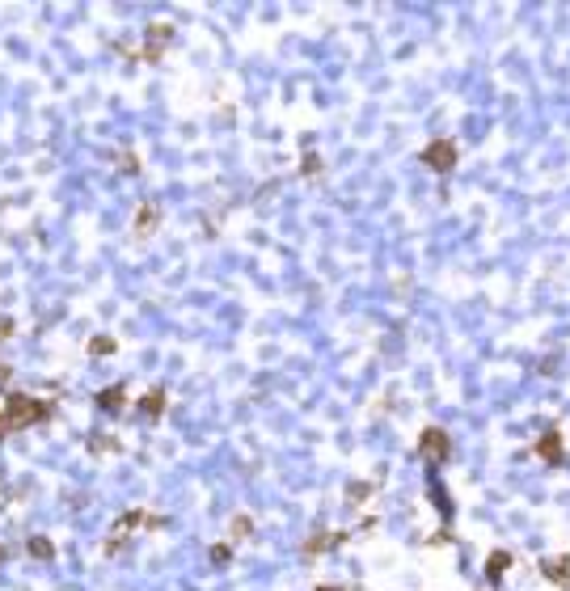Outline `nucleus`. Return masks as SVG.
I'll return each mask as SVG.
<instances>
[{
	"label": "nucleus",
	"mask_w": 570,
	"mask_h": 591,
	"mask_svg": "<svg viewBox=\"0 0 570 591\" xmlns=\"http://www.w3.org/2000/svg\"><path fill=\"white\" fill-rule=\"evenodd\" d=\"M4 426H9V435L17 431H30V426H42L56 418V401L51 398H34V393H9L4 401Z\"/></svg>",
	"instance_id": "1"
},
{
	"label": "nucleus",
	"mask_w": 570,
	"mask_h": 591,
	"mask_svg": "<svg viewBox=\"0 0 570 591\" xmlns=\"http://www.w3.org/2000/svg\"><path fill=\"white\" fill-rule=\"evenodd\" d=\"M418 452H423V461H432V465H444L448 456H452V440H448L444 426H427V431L418 435Z\"/></svg>",
	"instance_id": "2"
},
{
	"label": "nucleus",
	"mask_w": 570,
	"mask_h": 591,
	"mask_svg": "<svg viewBox=\"0 0 570 591\" xmlns=\"http://www.w3.org/2000/svg\"><path fill=\"white\" fill-rule=\"evenodd\" d=\"M457 157H460V148L452 139H435V144L423 148V166L435 169V174H452V169H457Z\"/></svg>",
	"instance_id": "3"
},
{
	"label": "nucleus",
	"mask_w": 570,
	"mask_h": 591,
	"mask_svg": "<svg viewBox=\"0 0 570 591\" xmlns=\"http://www.w3.org/2000/svg\"><path fill=\"white\" fill-rule=\"evenodd\" d=\"M139 528H165V520L161 515H153V511H123L119 520H114V533L111 536H131V533H139Z\"/></svg>",
	"instance_id": "4"
},
{
	"label": "nucleus",
	"mask_w": 570,
	"mask_h": 591,
	"mask_svg": "<svg viewBox=\"0 0 570 591\" xmlns=\"http://www.w3.org/2000/svg\"><path fill=\"white\" fill-rule=\"evenodd\" d=\"M165 406H169L165 385H153V389H148V393H139L136 414H139V418H144V423H161V414H165Z\"/></svg>",
	"instance_id": "5"
},
{
	"label": "nucleus",
	"mask_w": 570,
	"mask_h": 591,
	"mask_svg": "<svg viewBox=\"0 0 570 591\" xmlns=\"http://www.w3.org/2000/svg\"><path fill=\"white\" fill-rule=\"evenodd\" d=\"M347 536L351 533H338V528H325V533H313L305 541V558H321V553H330L338 550V545H347Z\"/></svg>",
	"instance_id": "6"
},
{
	"label": "nucleus",
	"mask_w": 570,
	"mask_h": 591,
	"mask_svg": "<svg viewBox=\"0 0 570 591\" xmlns=\"http://www.w3.org/2000/svg\"><path fill=\"white\" fill-rule=\"evenodd\" d=\"M532 452L541 456L545 465H562V456H566V452H562V431H557V426H549L541 440L532 443Z\"/></svg>",
	"instance_id": "7"
},
{
	"label": "nucleus",
	"mask_w": 570,
	"mask_h": 591,
	"mask_svg": "<svg viewBox=\"0 0 570 591\" xmlns=\"http://www.w3.org/2000/svg\"><path fill=\"white\" fill-rule=\"evenodd\" d=\"M169 39H174V26H169V22H153V26H148V47L139 51V59H161Z\"/></svg>",
	"instance_id": "8"
},
{
	"label": "nucleus",
	"mask_w": 570,
	"mask_h": 591,
	"mask_svg": "<svg viewBox=\"0 0 570 591\" xmlns=\"http://www.w3.org/2000/svg\"><path fill=\"white\" fill-rule=\"evenodd\" d=\"M94 401H98V410H106V414H127V385L102 389Z\"/></svg>",
	"instance_id": "9"
},
{
	"label": "nucleus",
	"mask_w": 570,
	"mask_h": 591,
	"mask_svg": "<svg viewBox=\"0 0 570 591\" xmlns=\"http://www.w3.org/2000/svg\"><path fill=\"white\" fill-rule=\"evenodd\" d=\"M161 224V211H156V203H139L136 211V237H148Z\"/></svg>",
	"instance_id": "10"
},
{
	"label": "nucleus",
	"mask_w": 570,
	"mask_h": 591,
	"mask_svg": "<svg viewBox=\"0 0 570 591\" xmlns=\"http://www.w3.org/2000/svg\"><path fill=\"white\" fill-rule=\"evenodd\" d=\"M512 562H515V553H512V550H494V553L486 558V578H490V583H494V578H503Z\"/></svg>",
	"instance_id": "11"
},
{
	"label": "nucleus",
	"mask_w": 570,
	"mask_h": 591,
	"mask_svg": "<svg viewBox=\"0 0 570 591\" xmlns=\"http://www.w3.org/2000/svg\"><path fill=\"white\" fill-rule=\"evenodd\" d=\"M26 553L34 558V562H56V545H51L47 536H30V541H26Z\"/></svg>",
	"instance_id": "12"
},
{
	"label": "nucleus",
	"mask_w": 570,
	"mask_h": 591,
	"mask_svg": "<svg viewBox=\"0 0 570 591\" xmlns=\"http://www.w3.org/2000/svg\"><path fill=\"white\" fill-rule=\"evenodd\" d=\"M85 351H89V355H94V359H102V355H114V351H119V343H114L111 334H94Z\"/></svg>",
	"instance_id": "13"
},
{
	"label": "nucleus",
	"mask_w": 570,
	"mask_h": 591,
	"mask_svg": "<svg viewBox=\"0 0 570 591\" xmlns=\"http://www.w3.org/2000/svg\"><path fill=\"white\" fill-rule=\"evenodd\" d=\"M545 575L566 583V578H570V562H566V558H549V562H545Z\"/></svg>",
	"instance_id": "14"
},
{
	"label": "nucleus",
	"mask_w": 570,
	"mask_h": 591,
	"mask_svg": "<svg viewBox=\"0 0 570 591\" xmlns=\"http://www.w3.org/2000/svg\"><path fill=\"white\" fill-rule=\"evenodd\" d=\"M228 533H233V541H245V536H254V520H250V515H236Z\"/></svg>",
	"instance_id": "15"
},
{
	"label": "nucleus",
	"mask_w": 570,
	"mask_h": 591,
	"mask_svg": "<svg viewBox=\"0 0 570 591\" xmlns=\"http://www.w3.org/2000/svg\"><path fill=\"white\" fill-rule=\"evenodd\" d=\"M211 562H216V566H228V562H233V541H220V545H211Z\"/></svg>",
	"instance_id": "16"
},
{
	"label": "nucleus",
	"mask_w": 570,
	"mask_h": 591,
	"mask_svg": "<svg viewBox=\"0 0 570 591\" xmlns=\"http://www.w3.org/2000/svg\"><path fill=\"white\" fill-rule=\"evenodd\" d=\"M89 448L94 452H119V440L114 435H89Z\"/></svg>",
	"instance_id": "17"
},
{
	"label": "nucleus",
	"mask_w": 570,
	"mask_h": 591,
	"mask_svg": "<svg viewBox=\"0 0 570 591\" xmlns=\"http://www.w3.org/2000/svg\"><path fill=\"white\" fill-rule=\"evenodd\" d=\"M300 169H305V178H317V174H321V157H317V152H308Z\"/></svg>",
	"instance_id": "18"
},
{
	"label": "nucleus",
	"mask_w": 570,
	"mask_h": 591,
	"mask_svg": "<svg viewBox=\"0 0 570 591\" xmlns=\"http://www.w3.org/2000/svg\"><path fill=\"white\" fill-rule=\"evenodd\" d=\"M13 330H17V326H13V317H0V346H4L9 338H13Z\"/></svg>",
	"instance_id": "19"
},
{
	"label": "nucleus",
	"mask_w": 570,
	"mask_h": 591,
	"mask_svg": "<svg viewBox=\"0 0 570 591\" xmlns=\"http://www.w3.org/2000/svg\"><path fill=\"white\" fill-rule=\"evenodd\" d=\"M372 495V486H351V503H360V498Z\"/></svg>",
	"instance_id": "20"
},
{
	"label": "nucleus",
	"mask_w": 570,
	"mask_h": 591,
	"mask_svg": "<svg viewBox=\"0 0 570 591\" xmlns=\"http://www.w3.org/2000/svg\"><path fill=\"white\" fill-rule=\"evenodd\" d=\"M119 169H139V161L131 157V152H123V157H119Z\"/></svg>",
	"instance_id": "21"
},
{
	"label": "nucleus",
	"mask_w": 570,
	"mask_h": 591,
	"mask_svg": "<svg viewBox=\"0 0 570 591\" xmlns=\"http://www.w3.org/2000/svg\"><path fill=\"white\" fill-rule=\"evenodd\" d=\"M9 381H13V368H9V363H0V389L9 385Z\"/></svg>",
	"instance_id": "22"
},
{
	"label": "nucleus",
	"mask_w": 570,
	"mask_h": 591,
	"mask_svg": "<svg viewBox=\"0 0 570 591\" xmlns=\"http://www.w3.org/2000/svg\"><path fill=\"white\" fill-rule=\"evenodd\" d=\"M317 591H351V587H334V583H321Z\"/></svg>",
	"instance_id": "23"
},
{
	"label": "nucleus",
	"mask_w": 570,
	"mask_h": 591,
	"mask_svg": "<svg viewBox=\"0 0 570 591\" xmlns=\"http://www.w3.org/2000/svg\"><path fill=\"white\" fill-rule=\"evenodd\" d=\"M4 435H9V426H4V414H0V440H4Z\"/></svg>",
	"instance_id": "24"
},
{
	"label": "nucleus",
	"mask_w": 570,
	"mask_h": 591,
	"mask_svg": "<svg viewBox=\"0 0 570 591\" xmlns=\"http://www.w3.org/2000/svg\"><path fill=\"white\" fill-rule=\"evenodd\" d=\"M4 558H9V550H4V545H0V562H4Z\"/></svg>",
	"instance_id": "25"
}]
</instances>
